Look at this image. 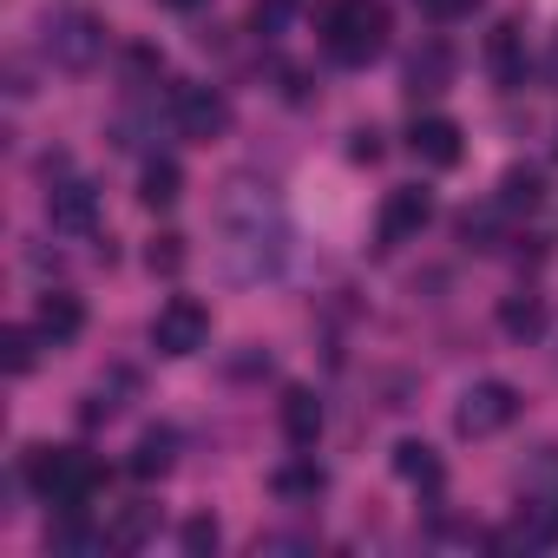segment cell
I'll list each match as a JSON object with an SVG mask.
<instances>
[{
	"label": "cell",
	"mask_w": 558,
	"mask_h": 558,
	"mask_svg": "<svg viewBox=\"0 0 558 558\" xmlns=\"http://www.w3.org/2000/svg\"><path fill=\"white\" fill-rule=\"evenodd\" d=\"M223 230H230V269L236 276H276L283 269V223H276V204L256 184H230Z\"/></svg>",
	"instance_id": "6da1fadb"
},
{
	"label": "cell",
	"mask_w": 558,
	"mask_h": 558,
	"mask_svg": "<svg viewBox=\"0 0 558 558\" xmlns=\"http://www.w3.org/2000/svg\"><path fill=\"white\" fill-rule=\"evenodd\" d=\"M27 486L60 512H86V499L106 486V466L80 447H34L27 453Z\"/></svg>",
	"instance_id": "7a4b0ae2"
},
{
	"label": "cell",
	"mask_w": 558,
	"mask_h": 558,
	"mask_svg": "<svg viewBox=\"0 0 558 558\" xmlns=\"http://www.w3.org/2000/svg\"><path fill=\"white\" fill-rule=\"evenodd\" d=\"M323 40L342 66H368L388 47V8L381 0H336L329 21H323Z\"/></svg>",
	"instance_id": "3957f363"
},
{
	"label": "cell",
	"mask_w": 558,
	"mask_h": 558,
	"mask_svg": "<svg viewBox=\"0 0 558 558\" xmlns=\"http://www.w3.org/2000/svg\"><path fill=\"white\" fill-rule=\"evenodd\" d=\"M204 342H210V310H204L197 296H171V303L151 316V349H158V355L184 362V355H197Z\"/></svg>",
	"instance_id": "277c9868"
},
{
	"label": "cell",
	"mask_w": 558,
	"mask_h": 558,
	"mask_svg": "<svg viewBox=\"0 0 558 558\" xmlns=\"http://www.w3.org/2000/svg\"><path fill=\"white\" fill-rule=\"evenodd\" d=\"M519 421V395L506 388V381H473L466 395H460V414H453V427L466 434V440H486V434H499V427H512Z\"/></svg>",
	"instance_id": "5b68a950"
},
{
	"label": "cell",
	"mask_w": 558,
	"mask_h": 558,
	"mask_svg": "<svg viewBox=\"0 0 558 558\" xmlns=\"http://www.w3.org/2000/svg\"><path fill=\"white\" fill-rule=\"evenodd\" d=\"M171 119H178L184 138L210 145V138L230 125V99H223L217 86H178V93H171Z\"/></svg>",
	"instance_id": "8992f818"
},
{
	"label": "cell",
	"mask_w": 558,
	"mask_h": 558,
	"mask_svg": "<svg viewBox=\"0 0 558 558\" xmlns=\"http://www.w3.org/2000/svg\"><path fill=\"white\" fill-rule=\"evenodd\" d=\"M99 47H106V27H99L93 14H66V21L47 27V53H53V66H66V73H86V66L99 60Z\"/></svg>",
	"instance_id": "52a82bcc"
},
{
	"label": "cell",
	"mask_w": 558,
	"mask_h": 558,
	"mask_svg": "<svg viewBox=\"0 0 558 558\" xmlns=\"http://www.w3.org/2000/svg\"><path fill=\"white\" fill-rule=\"evenodd\" d=\"M47 223H53L60 236H93V230H99V191L80 184V178L53 184V191H47Z\"/></svg>",
	"instance_id": "ba28073f"
},
{
	"label": "cell",
	"mask_w": 558,
	"mask_h": 558,
	"mask_svg": "<svg viewBox=\"0 0 558 558\" xmlns=\"http://www.w3.org/2000/svg\"><path fill=\"white\" fill-rule=\"evenodd\" d=\"M427 217H434V191H421V184H395V191H388V204H381V250H395V243L421 236V230H427Z\"/></svg>",
	"instance_id": "9c48e42d"
},
{
	"label": "cell",
	"mask_w": 558,
	"mask_h": 558,
	"mask_svg": "<svg viewBox=\"0 0 558 558\" xmlns=\"http://www.w3.org/2000/svg\"><path fill=\"white\" fill-rule=\"evenodd\" d=\"M408 145H414V158H421V165H434V171H453V165L466 158L460 125H453V119H414Z\"/></svg>",
	"instance_id": "30bf717a"
},
{
	"label": "cell",
	"mask_w": 558,
	"mask_h": 558,
	"mask_svg": "<svg viewBox=\"0 0 558 558\" xmlns=\"http://www.w3.org/2000/svg\"><path fill=\"white\" fill-rule=\"evenodd\" d=\"M283 440L290 447H316V434H323V401H316V388H283Z\"/></svg>",
	"instance_id": "8fae6325"
},
{
	"label": "cell",
	"mask_w": 558,
	"mask_h": 558,
	"mask_svg": "<svg viewBox=\"0 0 558 558\" xmlns=\"http://www.w3.org/2000/svg\"><path fill=\"white\" fill-rule=\"evenodd\" d=\"M47 342H73L80 329H86V303L80 296H66V290H47L40 296V323H34Z\"/></svg>",
	"instance_id": "7c38bea8"
},
{
	"label": "cell",
	"mask_w": 558,
	"mask_h": 558,
	"mask_svg": "<svg viewBox=\"0 0 558 558\" xmlns=\"http://www.w3.org/2000/svg\"><path fill=\"white\" fill-rule=\"evenodd\" d=\"M447 80H453V53H447L440 40L408 60V93H414V99H421V93H447Z\"/></svg>",
	"instance_id": "4fadbf2b"
},
{
	"label": "cell",
	"mask_w": 558,
	"mask_h": 558,
	"mask_svg": "<svg viewBox=\"0 0 558 558\" xmlns=\"http://www.w3.org/2000/svg\"><path fill=\"white\" fill-rule=\"evenodd\" d=\"M151 532H158V506H119L112 525H106V545L112 551H138Z\"/></svg>",
	"instance_id": "5bb4252c"
},
{
	"label": "cell",
	"mask_w": 558,
	"mask_h": 558,
	"mask_svg": "<svg viewBox=\"0 0 558 558\" xmlns=\"http://www.w3.org/2000/svg\"><path fill=\"white\" fill-rule=\"evenodd\" d=\"M486 66H493V80H506V86L525 80V47H519V27H512V21L493 27V40H486Z\"/></svg>",
	"instance_id": "9a60e30c"
},
{
	"label": "cell",
	"mask_w": 558,
	"mask_h": 558,
	"mask_svg": "<svg viewBox=\"0 0 558 558\" xmlns=\"http://www.w3.org/2000/svg\"><path fill=\"white\" fill-rule=\"evenodd\" d=\"M178 197H184L178 165H171V158H151V165H145V178H138V204H145V210H171Z\"/></svg>",
	"instance_id": "2e32d148"
},
{
	"label": "cell",
	"mask_w": 558,
	"mask_h": 558,
	"mask_svg": "<svg viewBox=\"0 0 558 558\" xmlns=\"http://www.w3.org/2000/svg\"><path fill=\"white\" fill-rule=\"evenodd\" d=\"M499 329H506L512 342H538V336H545V303H538V296H506V303H499Z\"/></svg>",
	"instance_id": "e0dca14e"
},
{
	"label": "cell",
	"mask_w": 558,
	"mask_h": 558,
	"mask_svg": "<svg viewBox=\"0 0 558 558\" xmlns=\"http://www.w3.org/2000/svg\"><path fill=\"white\" fill-rule=\"evenodd\" d=\"M171 453H178V434H171V427H151V434H138V447H132V473H138V480H158V473H171Z\"/></svg>",
	"instance_id": "ac0fdd59"
},
{
	"label": "cell",
	"mask_w": 558,
	"mask_h": 558,
	"mask_svg": "<svg viewBox=\"0 0 558 558\" xmlns=\"http://www.w3.org/2000/svg\"><path fill=\"white\" fill-rule=\"evenodd\" d=\"M395 473H401L408 486H427V493H434V486H440V453H434L427 440H401V447H395Z\"/></svg>",
	"instance_id": "d6986e66"
},
{
	"label": "cell",
	"mask_w": 558,
	"mask_h": 558,
	"mask_svg": "<svg viewBox=\"0 0 558 558\" xmlns=\"http://www.w3.org/2000/svg\"><path fill=\"white\" fill-rule=\"evenodd\" d=\"M276 499H316L323 486H329V473L316 466V460H290V466H276Z\"/></svg>",
	"instance_id": "ffe728a7"
},
{
	"label": "cell",
	"mask_w": 558,
	"mask_h": 558,
	"mask_svg": "<svg viewBox=\"0 0 558 558\" xmlns=\"http://www.w3.org/2000/svg\"><path fill=\"white\" fill-rule=\"evenodd\" d=\"M40 329H0V368L8 375H34V362H40Z\"/></svg>",
	"instance_id": "44dd1931"
},
{
	"label": "cell",
	"mask_w": 558,
	"mask_h": 558,
	"mask_svg": "<svg viewBox=\"0 0 558 558\" xmlns=\"http://www.w3.org/2000/svg\"><path fill=\"white\" fill-rule=\"evenodd\" d=\"M499 210L506 204H480V210H460V236L473 250H499Z\"/></svg>",
	"instance_id": "7402d4cb"
},
{
	"label": "cell",
	"mask_w": 558,
	"mask_h": 558,
	"mask_svg": "<svg viewBox=\"0 0 558 558\" xmlns=\"http://www.w3.org/2000/svg\"><path fill=\"white\" fill-rule=\"evenodd\" d=\"M47 545H53V551H99V545H106V532H86V525H80V512H60V525L47 532Z\"/></svg>",
	"instance_id": "603a6c76"
},
{
	"label": "cell",
	"mask_w": 558,
	"mask_h": 558,
	"mask_svg": "<svg viewBox=\"0 0 558 558\" xmlns=\"http://www.w3.org/2000/svg\"><path fill=\"white\" fill-rule=\"evenodd\" d=\"M538 197H545L538 171H506V184H499V204H506V210H532Z\"/></svg>",
	"instance_id": "cb8c5ba5"
},
{
	"label": "cell",
	"mask_w": 558,
	"mask_h": 558,
	"mask_svg": "<svg viewBox=\"0 0 558 558\" xmlns=\"http://www.w3.org/2000/svg\"><path fill=\"white\" fill-rule=\"evenodd\" d=\"M178 545H184L191 558H210V551L223 545V532H217V519H191V525L178 532Z\"/></svg>",
	"instance_id": "d4e9b609"
},
{
	"label": "cell",
	"mask_w": 558,
	"mask_h": 558,
	"mask_svg": "<svg viewBox=\"0 0 558 558\" xmlns=\"http://www.w3.org/2000/svg\"><path fill=\"white\" fill-rule=\"evenodd\" d=\"M145 263H151V276H178V269H184V236H158V243L145 250Z\"/></svg>",
	"instance_id": "484cf974"
},
{
	"label": "cell",
	"mask_w": 558,
	"mask_h": 558,
	"mask_svg": "<svg viewBox=\"0 0 558 558\" xmlns=\"http://www.w3.org/2000/svg\"><path fill=\"white\" fill-rule=\"evenodd\" d=\"M303 0H256V34H283Z\"/></svg>",
	"instance_id": "4316f807"
},
{
	"label": "cell",
	"mask_w": 558,
	"mask_h": 558,
	"mask_svg": "<svg viewBox=\"0 0 558 558\" xmlns=\"http://www.w3.org/2000/svg\"><path fill=\"white\" fill-rule=\"evenodd\" d=\"M349 158H355V165H375V158H381V132H355Z\"/></svg>",
	"instance_id": "83f0119b"
},
{
	"label": "cell",
	"mask_w": 558,
	"mask_h": 558,
	"mask_svg": "<svg viewBox=\"0 0 558 558\" xmlns=\"http://www.w3.org/2000/svg\"><path fill=\"white\" fill-rule=\"evenodd\" d=\"M427 14H440V21H453V14H466V8H480V0H421Z\"/></svg>",
	"instance_id": "f1b7e54d"
},
{
	"label": "cell",
	"mask_w": 558,
	"mask_h": 558,
	"mask_svg": "<svg viewBox=\"0 0 558 558\" xmlns=\"http://www.w3.org/2000/svg\"><path fill=\"white\" fill-rule=\"evenodd\" d=\"M165 8H197V0H165Z\"/></svg>",
	"instance_id": "f546056e"
}]
</instances>
